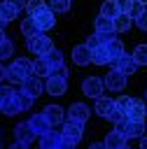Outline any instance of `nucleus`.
Returning a JSON list of instances; mask_svg holds the SVG:
<instances>
[{
  "mask_svg": "<svg viewBox=\"0 0 147 149\" xmlns=\"http://www.w3.org/2000/svg\"><path fill=\"white\" fill-rule=\"evenodd\" d=\"M26 47H28V51L35 54V56H47V54L54 49L51 40H49L44 33H37V35H33V37H26Z\"/></svg>",
  "mask_w": 147,
  "mask_h": 149,
  "instance_id": "f257e3e1",
  "label": "nucleus"
},
{
  "mask_svg": "<svg viewBox=\"0 0 147 149\" xmlns=\"http://www.w3.org/2000/svg\"><path fill=\"white\" fill-rule=\"evenodd\" d=\"M61 135H63V140L65 142H70V144H79V140H82V135H84V123L82 121H75V119H65L63 121V128H61Z\"/></svg>",
  "mask_w": 147,
  "mask_h": 149,
  "instance_id": "f03ea898",
  "label": "nucleus"
},
{
  "mask_svg": "<svg viewBox=\"0 0 147 149\" xmlns=\"http://www.w3.org/2000/svg\"><path fill=\"white\" fill-rule=\"evenodd\" d=\"M30 16H33V21H35V26H37V30H40V33L51 30V28H54V23H56L54 12H51L49 7H42V9H37V12H35V14H30Z\"/></svg>",
  "mask_w": 147,
  "mask_h": 149,
  "instance_id": "7ed1b4c3",
  "label": "nucleus"
},
{
  "mask_svg": "<svg viewBox=\"0 0 147 149\" xmlns=\"http://www.w3.org/2000/svg\"><path fill=\"white\" fill-rule=\"evenodd\" d=\"M103 91H105V84H103L100 77H93V74H91V77H86V79L82 81V93L89 95V98H93V100L100 98Z\"/></svg>",
  "mask_w": 147,
  "mask_h": 149,
  "instance_id": "20e7f679",
  "label": "nucleus"
},
{
  "mask_svg": "<svg viewBox=\"0 0 147 149\" xmlns=\"http://www.w3.org/2000/svg\"><path fill=\"white\" fill-rule=\"evenodd\" d=\"M103 84H105V88H110V91H124V88H126V74L112 68V70L103 77Z\"/></svg>",
  "mask_w": 147,
  "mask_h": 149,
  "instance_id": "39448f33",
  "label": "nucleus"
},
{
  "mask_svg": "<svg viewBox=\"0 0 147 149\" xmlns=\"http://www.w3.org/2000/svg\"><path fill=\"white\" fill-rule=\"evenodd\" d=\"M63 147V135L61 130H49L44 135H40V149H61Z\"/></svg>",
  "mask_w": 147,
  "mask_h": 149,
  "instance_id": "423d86ee",
  "label": "nucleus"
},
{
  "mask_svg": "<svg viewBox=\"0 0 147 149\" xmlns=\"http://www.w3.org/2000/svg\"><path fill=\"white\" fill-rule=\"evenodd\" d=\"M112 68H114V70H119V72H124V74L128 77V74H133V72H135V70H138L140 65L135 63V58H133V56L124 54V56H119V58H117V61L112 63Z\"/></svg>",
  "mask_w": 147,
  "mask_h": 149,
  "instance_id": "0eeeda50",
  "label": "nucleus"
},
{
  "mask_svg": "<svg viewBox=\"0 0 147 149\" xmlns=\"http://www.w3.org/2000/svg\"><path fill=\"white\" fill-rule=\"evenodd\" d=\"M28 123H30V128L35 130V135H44V133H49L54 126L49 123V119L44 116V112H37V114H33L30 119H28Z\"/></svg>",
  "mask_w": 147,
  "mask_h": 149,
  "instance_id": "6e6552de",
  "label": "nucleus"
},
{
  "mask_svg": "<svg viewBox=\"0 0 147 149\" xmlns=\"http://www.w3.org/2000/svg\"><path fill=\"white\" fill-rule=\"evenodd\" d=\"M42 88H44V84H42L40 77H35V74H30V77H26V79L21 81V91H26L30 98H37V95L42 93Z\"/></svg>",
  "mask_w": 147,
  "mask_h": 149,
  "instance_id": "1a4fd4ad",
  "label": "nucleus"
},
{
  "mask_svg": "<svg viewBox=\"0 0 147 149\" xmlns=\"http://www.w3.org/2000/svg\"><path fill=\"white\" fill-rule=\"evenodd\" d=\"M42 112H44V116L49 119L51 126H63V121H65V109H63L61 105H47Z\"/></svg>",
  "mask_w": 147,
  "mask_h": 149,
  "instance_id": "9d476101",
  "label": "nucleus"
},
{
  "mask_svg": "<svg viewBox=\"0 0 147 149\" xmlns=\"http://www.w3.org/2000/svg\"><path fill=\"white\" fill-rule=\"evenodd\" d=\"M14 140H16V142H26V144H30V142L35 140V130L30 128L28 121L16 123V128H14Z\"/></svg>",
  "mask_w": 147,
  "mask_h": 149,
  "instance_id": "9b49d317",
  "label": "nucleus"
},
{
  "mask_svg": "<svg viewBox=\"0 0 147 149\" xmlns=\"http://www.w3.org/2000/svg\"><path fill=\"white\" fill-rule=\"evenodd\" d=\"M44 88H47L51 95H65V91H68V79H63V77H47Z\"/></svg>",
  "mask_w": 147,
  "mask_h": 149,
  "instance_id": "f8f14e48",
  "label": "nucleus"
},
{
  "mask_svg": "<svg viewBox=\"0 0 147 149\" xmlns=\"http://www.w3.org/2000/svg\"><path fill=\"white\" fill-rule=\"evenodd\" d=\"M65 114H68V119H75V121H82V123H84V121L91 116V109H89L84 102H72Z\"/></svg>",
  "mask_w": 147,
  "mask_h": 149,
  "instance_id": "ddd939ff",
  "label": "nucleus"
},
{
  "mask_svg": "<svg viewBox=\"0 0 147 149\" xmlns=\"http://www.w3.org/2000/svg\"><path fill=\"white\" fill-rule=\"evenodd\" d=\"M93 112H96L98 116L107 119V116L114 112V100H112V98H107V95H100V98H96V107H93Z\"/></svg>",
  "mask_w": 147,
  "mask_h": 149,
  "instance_id": "4468645a",
  "label": "nucleus"
},
{
  "mask_svg": "<svg viewBox=\"0 0 147 149\" xmlns=\"http://www.w3.org/2000/svg\"><path fill=\"white\" fill-rule=\"evenodd\" d=\"M105 49H107V54H110V63H114L119 56H124V54H126V51H124V42H121L119 37H114V35L105 42Z\"/></svg>",
  "mask_w": 147,
  "mask_h": 149,
  "instance_id": "2eb2a0df",
  "label": "nucleus"
},
{
  "mask_svg": "<svg viewBox=\"0 0 147 149\" xmlns=\"http://www.w3.org/2000/svg\"><path fill=\"white\" fill-rule=\"evenodd\" d=\"M72 63H75V65H89V63H91V49H89L86 44L72 47Z\"/></svg>",
  "mask_w": 147,
  "mask_h": 149,
  "instance_id": "dca6fc26",
  "label": "nucleus"
},
{
  "mask_svg": "<svg viewBox=\"0 0 147 149\" xmlns=\"http://www.w3.org/2000/svg\"><path fill=\"white\" fill-rule=\"evenodd\" d=\"M147 116V102L142 98H133V107L128 109V119L131 121H145Z\"/></svg>",
  "mask_w": 147,
  "mask_h": 149,
  "instance_id": "f3484780",
  "label": "nucleus"
},
{
  "mask_svg": "<svg viewBox=\"0 0 147 149\" xmlns=\"http://www.w3.org/2000/svg\"><path fill=\"white\" fill-rule=\"evenodd\" d=\"M124 137L126 140H133V137H142L145 135V121H126V126H124Z\"/></svg>",
  "mask_w": 147,
  "mask_h": 149,
  "instance_id": "a211bd4d",
  "label": "nucleus"
},
{
  "mask_svg": "<svg viewBox=\"0 0 147 149\" xmlns=\"http://www.w3.org/2000/svg\"><path fill=\"white\" fill-rule=\"evenodd\" d=\"M103 144H105L107 149H121V147L126 144V137H124V133H119V130L114 128V130H110V133L105 135Z\"/></svg>",
  "mask_w": 147,
  "mask_h": 149,
  "instance_id": "6ab92c4d",
  "label": "nucleus"
},
{
  "mask_svg": "<svg viewBox=\"0 0 147 149\" xmlns=\"http://www.w3.org/2000/svg\"><path fill=\"white\" fill-rule=\"evenodd\" d=\"M49 72H51V68H49L47 58L44 56H35V61H33V74L35 77H49Z\"/></svg>",
  "mask_w": 147,
  "mask_h": 149,
  "instance_id": "aec40b11",
  "label": "nucleus"
},
{
  "mask_svg": "<svg viewBox=\"0 0 147 149\" xmlns=\"http://www.w3.org/2000/svg\"><path fill=\"white\" fill-rule=\"evenodd\" d=\"M93 26H96V33L114 35V23H112V19H105V16H100V14H98V19L93 21Z\"/></svg>",
  "mask_w": 147,
  "mask_h": 149,
  "instance_id": "412c9836",
  "label": "nucleus"
},
{
  "mask_svg": "<svg viewBox=\"0 0 147 149\" xmlns=\"http://www.w3.org/2000/svg\"><path fill=\"white\" fill-rule=\"evenodd\" d=\"M0 112L5 114V116H14V114H19L21 109H19V102H16V98H14V93L7 98V100H2L0 102Z\"/></svg>",
  "mask_w": 147,
  "mask_h": 149,
  "instance_id": "4be33fe9",
  "label": "nucleus"
},
{
  "mask_svg": "<svg viewBox=\"0 0 147 149\" xmlns=\"http://www.w3.org/2000/svg\"><path fill=\"white\" fill-rule=\"evenodd\" d=\"M91 63H96V65H107V63H110V54H107L105 44L91 49Z\"/></svg>",
  "mask_w": 147,
  "mask_h": 149,
  "instance_id": "5701e85b",
  "label": "nucleus"
},
{
  "mask_svg": "<svg viewBox=\"0 0 147 149\" xmlns=\"http://www.w3.org/2000/svg\"><path fill=\"white\" fill-rule=\"evenodd\" d=\"M100 16L114 21V19L119 16V7H117V2H114V0H105V2L100 5Z\"/></svg>",
  "mask_w": 147,
  "mask_h": 149,
  "instance_id": "b1692460",
  "label": "nucleus"
},
{
  "mask_svg": "<svg viewBox=\"0 0 147 149\" xmlns=\"http://www.w3.org/2000/svg\"><path fill=\"white\" fill-rule=\"evenodd\" d=\"M14 98H16V102H19V109H21V112H28V109L33 107V100H35V98H30L26 91H14Z\"/></svg>",
  "mask_w": 147,
  "mask_h": 149,
  "instance_id": "393cba45",
  "label": "nucleus"
},
{
  "mask_svg": "<svg viewBox=\"0 0 147 149\" xmlns=\"http://www.w3.org/2000/svg\"><path fill=\"white\" fill-rule=\"evenodd\" d=\"M112 23H114V33H126V30L131 28L133 19H131L128 14H119V16H117V19L112 21Z\"/></svg>",
  "mask_w": 147,
  "mask_h": 149,
  "instance_id": "a878e982",
  "label": "nucleus"
},
{
  "mask_svg": "<svg viewBox=\"0 0 147 149\" xmlns=\"http://www.w3.org/2000/svg\"><path fill=\"white\" fill-rule=\"evenodd\" d=\"M5 79H7L9 84H21L26 77H23V74L16 70V65L12 63V65H7V68H5Z\"/></svg>",
  "mask_w": 147,
  "mask_h": 149,
  "instance_id": "bb28decb",
  "label": "nucleus"
},
{
  "mask_svg": "<svg viewBox=\"0 0 147 149\" xmlns=\"http://www.w3.org/2000/svg\"><path fill=\"white\" fill-rule=\"evenodd\" d=\"M70 5H72V0H47V7H49L54 14H63V12H68Z\"/></svg>",
  "mask_w": 147,
  "mask_h": 149,
  "instance_id": "cd10ccee",
  "label": "nucleus"
},
{
  "mask_svg": "<svg viewBox=\"0 0 147 149\" xmlns=\"http://www.w3.org/2000/svg\"><path fill=\"white\" fill-rule=\"evenodd\" d=\"M110 37H112V35H103V33H93L91 37H86V42H84V44H86L89 49H96V47H103V44H105V42H107Z\"/></svg>",
  "mask_w": 147,
  "mask_h": 149,
  "instance_id": "c85d7f7f",
  "label": "nucleus"
},
{
  "mask_svg": "<svg viewBox=\"0 0 147 149\" xmlns=\"http://www.w3.org/2000/svg\"><path fill=\"white\" fill-rule=\"evenodd\" d=\"M14 65H16V70H19L23 77H30V74H33V61H30V58H23V56H21V58L14 61Z\"/></svg>",
  "mask_w": 147,
  "mask_h": 149,
  "instance_id": "c756f323",
  "label": "nucleus"
},
{
  "mask_svg": "<svg viewBox=\"0 0 147 149\" xmlns=\"http://www.w3.org/2000/svg\"><path fill=\"white\" fill-rule=\"evenodd\" d=\"M0 16L9 23V21H14V19L19 16V9H16V7H12V5H7V2L2 0V2H0Z\"/></svg>",
  "mask_w": 147,
  "mask_h": 149,
  "instance_id": "7c9ffc66",
  "label": "nucleus"
},
{
  "mask_svg": "<svg viewBox=\"0 0 147 149\" xmlns=\"http://www.w3.org/2000/svg\"><path fill=\"white\" fill-rule=\"evenodd\" d=\"M21 33H23V37H33V35L40 33L37 26H35V21H33V16H28V19L21 21Z\"/></svg>",
  "mask_w": 147,
  "mask_h": 149,
  "instance_id": "2f4dec72",
  "label": "nucleus"
},
{
  "mask_svg": "<svg viewBox=\"0 0 147 149\" xmlns=\"http://www.w3.org/2000/svg\"><path fill=\"white\" fill-rule=\"evenodd\" d=\"M114 107H117L119 112H124V114L128 116V109L133 107V98H131V95H119V98L114 100Z\"/></svg>",
  "mask_w": 147,
  "mask_h": 149,
  "instance_id": "473e14b6",
  "label": "nucleus"
},
{
  "mask_svg": "<svg viewBox=\"0 0 147 149\" xmlns=\"http://www.w3.org/2000/svg\"><path fill=\"white\" fill-rule=\"evenodd\" d=\"M12 56H14V44H12L9 37H5V40L0 42V61H7V58H12Z\"/></svg>",
  "mask_w": 147,
  "mask_h": 149,
  "instance_id": "72a5a7b5",
  "label": "nucleus"
},
{
  "mask_svg": "<svg viewBox=\"0 0 147 149\" xmlns=\"http://www.w3.org/2000/svg\"><path fill=\"white\" fill-rule=\"evenodd\" d=\"M44 58H47L49 68H58V65H63V63H65V61H63V54H61L58 49H51V51H49Z\"/></svg>",
  "mask_w": 147,
  "mask_h": 149,
  "instance_id": "f704fd0d",
  "label": "nucleus"
},
{
  "mask_svg": "<svg viewBox=\"0 0 147 149\" xmlns=\"http://www.w3.org/2000/svg\"><path fill=\"white\" fill-rule=\"evenodd\" d=\"M133 58H135V63L138 65H147V44H138L135 49H133V54H131Z\"/></svg>",
  "mask_w": 147,
  "mask_h": 149,
  "instance_id": "c9c22d12",
  "label": "nucleus"
},
{
  "mask_svg": "<svg viewBox=\"0 0 147 149\" xmlns=\"http://www.w3.org/2000/svg\"><path fill=\"white\" fill-rule=\"evenodd\" d=\"M42 7H47V0H26V12H28V16L35 14V12L42 9Z\"/></svg>",
  "mask_w": 147,
  "mask_h": 149,
  "instance_id": "e433bc0d",
  "label": "nucleus"
},
{
  "mask_svg": "<svg viewBox=\"0 0 147 149\" xmlns=\"http://www.w3.org/2000/svg\"><path fill=\"white\" fill-rule=\"evenodd\" d=\"M114 2L119 7V14H131V9L135 5V0H114Z\"/></svg>",
  "mask_w": 147,
  "mask_h": 149,
  "instance_id": "4c0bfd02",
  "label": "nucleus"
},
{
  "mask_svg": "<svg viewBox=\"0 0 147 149\" xmlns=\"http://www.w3.org/2000/svg\"><path fill=\"white\" fill-rule=\"evenodd\" d=\"M133 21H135V26H138L140 30H147V5H145V9L140 12V16H135Z\"/></svg>",
  "mask_w": 147,
  "mask_h": 149,
  "instance_id": "58836bf2",
  "label": "nucleus"
},
{
  "mask_svg": "<svg viewBox=\"0 0 147 149\" xmlns=\"http://www.w3.org/2000/svg\"><path fill=\"white\" fill-rule=\"evenodd\" d=\"M49 77H63V79H68V68H65V63L58 65V68H51Z\"/></svg>",
  "mask_w": 147,
  "mask_h": 149,
  "instance_id": "ea45409f",
  "label": "nucleus"
},
{
  "mask_svg": "<svg viewBox=\"0 0 147 149\" xmlns=\"http://www.w3.org/2000/svg\"><path fill=\"white\" fill-rule=\"evenodd\" d=\"M107 119H110V121H112V123H119V121H124V119H128V116H126V114H124V112H119V109H117V107H114V112H112V114H110V116H107Z\"/></svg>",
  "mask_w": 147,
  "mask_h": 149,
  "instance_id": "a19ab883",
  "label": "nucleus"
},
{
  "mask_svg": "<svg viewBox=\"0 0 147 149\" xmlns=\"http://www.w3.org/2000/svg\"><path fill=\"white\" fill-rule=\"evenodd\" d=\"M12 93H14V88H9V86H0V102H2V100H7Z\"/></svg>",
  "mask_w": 147,
  "mask_h": 149,
  "instance_id": "79ce46f5",
  "label": "nucleus"
},
{
  "mask_svg": "<svg viewBox=\"0 0 147 149\" xmlns=\"http://www.w3.org/2000/svg\"><path fill=\"white\" fill-rule=\"evenodd\" d=\"M5 2H7V5H12V7H16L19 12H21V9H26V0H5Z\"/></svg>",
  "mask_w": 147,
  "mask_h": 149,
  "instance_id": "37998d69",
  "label": "nucleus"
},
{
  "mask_svg": "<svg viewBox=\"0 0 147 149\" xmlns=\"http://www.w3.org/2000/svg\"><path fill=\"white\" fill-rule=\"evenodd\" d=\"M9 149H30V147H28L26 142H16V140H14V144H12Z\"/></svg>",
  "mask_w": 147,
  "mask_h": 149,
  "instance_id": "c03bdc74",
  "label": "nucleus"
},
{
  "mask_svg": "<svg viewBox=\"0 0 147 149\" xmlns=\"http://www.w3.org/2000/svg\"><path fill=\"white\" fill-rule=\"evenodd\" d=\"M89 149H107V147H105V144H103V142H93V144H91V147H89Z\"/></svg>",
  "mask_w": 147,
  "mask_h": 149,
  "instance_id": "a18cd8bd",
  "label": "nucleus"
},
{
  "mask_svg": "<svg viewBox=\"0 0 147 149\" xmlns=\"http://www.w3.org/2000/svg\"><path fill=\"white\" fill-rule=\"evenodd\" d=\"M140 149H147V135L140 137Z\"/></svg>",
  "mask_w": 147,
  "mask_h": 149,
  "instance_id": "49530a36",
  "label": "nucleus"
},
{
  "mask_svg": "<svg viewBox=\"0 0 147 149\" xmlns=\"http://www.w3.org/2000/svg\"><path fill=\"white\" fill-rule=\"evenodd\" d=\"M2 79H5V68L0 65V81H2Z\"/></svg>",
  "mask_w": 147,
  "mask_h": 149,
  "instance_id": "de8ad7c7",
  "label": "nucleus"
},
{
  "mask_svg": "<svg viewBox=\"0 0 147 149\" xmlns=\"http://www.w3.org/2000/svg\"><path fill=\"white\" fill-rule=\"evenodd\" d=\"M5 26H7V21H5V19H2V16H0V28H2V30H5Z\"/></svg>",
  "mask_w": 147,
  "mask_h": 149,
  "instance_id": "09e8293b",
  "label": "nucleus"
},
{
  "mask_svg": "<svg viewBox=\"0 0 147 149\" xmlns=\"http://www.w3.org/2000/svg\"><path fill=\"white\" fill-rule=\"evenodd\" d=\"M5 37H7V35H5V30H2V28H0V42H2V40H5Z\"/></svg>",
  "mask_w": 147,
  "mask_h": 149,
  "instance_id": "8fccbe9b",
  "label": "nucleus"
},
{
  "mask_svg": "<svg viewBox=\"0 0 147 149\" xmlns=\"http://www.w3.org/2000/svg\"><path fill=\"white\" fill-rule=\"evenodd\" d=\"M135 2H140V5H147V0H135Z\"/></svg>",
  "mask_w": 147,
  "mask_h": 149,
  "instance_id": "3c124183",
  "label": "nucleus"
},
{
  "mask_svg": "<svg viewBox=\"0 0 147 149\" xmlns=\"http://www.w3.org/2000/svg\"><path fill=\"white\" fill-rule=\"evenodd\" d=\"M121 149H131V147H128V144H124V147H121Z\"/></svg>",
  "mask_w": 147,
  "mask_h": 149,
  "instance_id": "603ef678",
  "label": "nucleus"
},
{
  "mask_svg": "<svg viewBox=\"0 0 147 149\" xmlns=\"http://www.w3.org/2000/svg\"><path fill=\"white\" fill-rule=\"evenodd\" d=\"M145 100H147V91H145Z\"/></svg>",
  "mask_w": 147,
  "mask_h": 149,
  "instance_id": "864d4df0",
  "label": "nucleus"
}]
</instances>
